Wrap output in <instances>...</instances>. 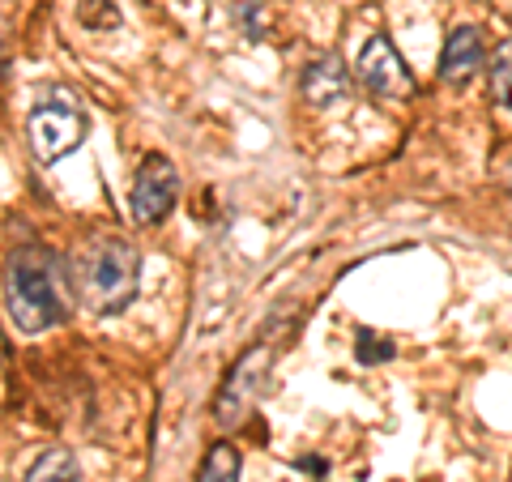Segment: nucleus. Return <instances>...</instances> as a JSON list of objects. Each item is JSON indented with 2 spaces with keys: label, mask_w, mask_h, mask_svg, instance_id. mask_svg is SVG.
<instances>
[{
  "label": "nucleus",
  "mask_w": 512,
  "mask_h": 482,
  "mask_svg": "<svg viewBox=\"0 0 512 482\" xmlns=\"http://www.w3.org/2000/svg\"><path fill=\"white\" fill-rule=\"evenodd\" d=\"M64 282L69 273L56 269V256L26 244L5 256V312L13 329L22 333H43L69 316V299H64Z\"/></svg>",
  "instance_id": "nucleus-2"
},
{
  "label": "nucleus",
  "mask_w": 512,
  "mask_h": 482,
  "mask_svg": "<svg viewBox=\"0 0 512 482\" xmlns=\"http://www.w3.org/2000/svg\"><path fill=\"white\" fill-rule=\"evenodd\" d=\"M397 355V346H393V337H380L376 329H359L355 333V359L363 367H380V363H389Z\"/></svg>",
  "instance_id": "nucleus-12"
},
{
  "label": "nucleus",
  "mask_w": 512,
  "mask_h": 482,
  "mask_svg": "<svg viewBox=\"0 0 512 482\" xmlns=\"http://www.w3.org/2000/svg\"><path fill=\"white\" fill-rule=\"evenodd\" d=\"M175 201H180V171L167 154H150L133 180V218L137 227H158L167 222Z\"/></svg>",
  "instance_id": "nucleus-6"
},
{
  "label": "nucleus",
  "mask_w": 512,
  "mask_h": 482,
  "mask_svg": "<svg viewBox=\"0 0 512 482\" xmlns=\"http://www.w3.org/2000/svg\"><path fill=\"white\" fill-rule=\"evenodd\" d=\"M487 82H491V103H500L504 111H512V39H504L500 47H495Z\"/></svg>",
  "instance_id": "nucleus-11"
},
{
  "label": "nucleus",
  "mask_w": 512,
  "mask_h": 482,
  "mask_svg": "<svg viewBox=\"0 0 512 482\" xmlns=\"http://www.w3.org/2000/svg\"><path fill=\"white\" fill-rule=\"evenodd\" d=\"M299 470H312V474H325V470H329V465H325V461H320V457H303V461H299Z\"/></svg>",
  "instance_id": "nucleus-15"
},
{
  "label": "nucleus",
  "mask_w": 512,
  "mask_h": 482,
  "mask_svg": "<svg viewBox=\"0 0 512 482\" xmlns=\"http://www.w3.org/2000/svg\"><path fill=\"white\" fill-rule=\"evenodd\" d=\"M22 482H82V470H77V457L69 448H47L30 461Z\"/></svg>",
  "instance_id": "nucleus-9"
},
{
  "label": "nucleus",
  "mask_w": 512,
  "mask_h": 482,
  "mask_svg": "<svg viewBox=\"0 0 512 482\" xmlns=\"http://www.w3.org/2000/svg\"><path fill=\"white\" fill-rule=\"evenodd\" d=\"M299 90H303V99H308L312 107H338V103H346V94H350V73L342 69V60L333 52L316 56L308 69H303Z\"/></svg>",
  "instance_id": "nucleus-8"
},
{
  "label": "nucleus",
  "mask_w": 512,
  "mask_h": 482,
  "mask_svg": "<svg viewBox=\"0 0 512 482\" xmlns=\"http://www.w3.org/2000/svg\"><path fill=\"white\" fill-rule=\"evenodd\" d=\"M504 184H508V192H512V163L504 167Z\"/></svg>",
  "instance_id": "nucleus-16"
},
{
  "label": "nucleus",
  "mask_w": 512,
  "mask_h": 482,
  "mask_svg": "<svg viewBox=\"0 0 512 482\" xmlns=\"http://www.w3.org/2000/svg\"><path fill=\"white\" fill-rule=\"evenodd\" d=\"M77 18H82L86 30H116L120 9L111 5V0H82V5H77Z\"/></svg>",
  "instance_id": "nucleus-13"
},
{
  "label": "nucleus",
  "mask_w": 512,
  "mask_h": 482,
  "mask_svg": "<svg viewBox=\"0 0 512 482\" xmlns=\"http://www.w3.org/2000/svg\"><path fill=\"white\" fill-rule=\"evenodd\" d=\"M197 482H239V453H235V444L218 440L210 453H205L201 470H197Z\"/></svg>",
  "instance_id": "nucleus-10"
},
{
  "label": "nucleus",
  "mask_w": 512,
  "mask_h": 482,
  "mask_svg": "<svg viewBox=\"0 0 512 482\" xmlns=\"http://www.w3.org/2000/svg\"><path fill=\"white\" fill-rule=\"evenodd\" d=\"M483 60H487L483 30L478 26H457L453 35L444 39V52H440V82L444 86H466L470 77L483 69Z\"/></svg>",
  "instance_id": "nucleus-7"
},
{
  "label": "nucleus",
  "mask_w": 512,
  "mask_h": 482,
  "mask_svg": "<svg viewBox=\"0 0 512 482\" xmlns=\"http://www.w3.org/2000/svg\"><path fill=\"white\" fill-rule=\"evenodd\" d=\"M69 291L94 316H116L141 291V256L120 235H94L69 261Z\"/></svg>",
  "instance_id": "nucleus-1"
},
{
  "label": "nucleus",
  "mask_w": 512,
  "mask_h": 482,
  "mask_svg": "<svg viewBox=\"0 0 512 482\" xmlns=\"http://www.w3.org/2000/svg\"><path fill=\"white\" fill-rule=\"evenodd\" d=\"M239 22H244V39H252V43L265 39V13L256 0H244V5H239Z\"/></svg>",
  "instance_id": "nucleus-14"
},
{
  "label": "nucleus",
  "mask_w": 512,
  "mask_h": 482,
  "mask_svg": "<svg viewBox=\"0 0 512 482\" xmlns=\"http://www.w3.org/2000/svg\"><path fill=\"white\" fill-rule=\"evenodd\" d=\"M86 133H90V116L77 107L73 94L60 90V86L47 90L26 116L30 154H35L43 167H52V163H60L64 154H73L86 141Z\"/></svg>",
  "instance_id": "nucleus-3"
},
{
  "label": "nucleus",
  "mask_w": 512,
  "mask_h": 482,
  "mask_svg": "<svg viewBox=\"0 0 512 482\" xmlns=\"http://www.w3.org/2000/svg\"><path fill=\"white\" fill-rule=\"evenodd\" d=\"M355 77H359V86L367 94H376V99H384V103H402V99L414 94V73L406 69L402 52H397L384 35H372L363 43Z\"/></svg>",
  "instance_id": "nucleus-5"
},
{
  "label": "nucleus",
  "mask_w": 512,
  "mask_h": 482,
  "mask_svg": "<svg viewBox=\"0 0 512 482\" xmlns=\"http://www.w3.org/2000/svg\"><path fill=\"white\" fill-rule=\"evenodd\" d=\"M269 367H274V350L269 346H252L235 359V367L227 372V380H222V389L214 397V423L222 431L244 427V419L252 414L256 397H261L265 380H269Z\"/></svg>",
  "instance_id": "nucleus-4"
}]
</instances>
